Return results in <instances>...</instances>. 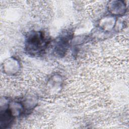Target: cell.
Segmentation results:
<instances>
[{
    "label": "cell",
    "mask_w": 129,
    "mask_h": 129,
    "mask_svg": "<svg viewBox=\"0 0 129 129\" xmlns=\"http://www.w3.org/2000/svg\"><path fill=\"white\" fill-rule=\"evenodd\" d=\"M26 45L30 53H39L45 47L46 39L41 33L36 32L28 36Z\"/></svg>",
    "instance_id": "cell-1"
}]
</instances>
